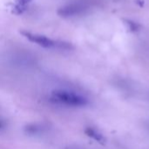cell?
Returning a JSON list of instances; mask_svg holds the SVG:
<instances>
[{"label":"cell","mask_w":149,"mask_h":149,"mask_svg":"<svg viewBox=\"0 0 149 149\" xmlns=\"http://www.w3.org/2000/svg\"><path fill=\"white\" fill-rule=\"evenodd\" d=\"M49 101L56 105L71 108L84 107L88 105V99L85 96L67 89H55L52 90Z\"/></svg>","instance_id":"obj_1"},{"label":"cell","mask_w":149,"mask_h":149,"mask_svg":"<svg viewBox=\"0 0 149 149\" xmlns=\"http://www.w3.org/2000/svg\"><path fill=\"white\" fill-rule=\"evenodd\" d=\"M20 33L22 34L23 37H24L29 41H31L41 47L46 48V49L71 50L73 48L72 45L68 42L53 40L45 35L34 33V32H31L29 31H20Z\"/></svg>","instance_id":"obj_2"},{"label":"cell","mask_w":149,"mask_h":149,"mask_svg":"<svg viewBox=\"0 0 149 149\" xmlns=\"http://www.w3.org/2000/svg\"><path fill=\"white\" fill-rule=\"evenodd\" d=\"M87 10H88V7L86 4L74 3V4H69L61 6L60 8L58 9L57 13L58 16L62 18H72V17L79 16V15L86 13Z\"/></svg>","instance_id":"obj_3"},{"label":"cell","mask_w":149,"mask_h":149,"mask_svg":"<svg viewBox=\"0 0 149 149\" xmlns=\"http://www.w3.org/2000/svg\"><path fill=\"white\" fill-rule=\"evenodd\" d=\"M50 126L46 123L33 122L24 127V133L30 137H41L48 133Z\"/></svg>","instance_id":"obj_4"},{"label":"cell","mask_w":149,"mask_h":149,"mask_svg":"<svg viewBox=\"0 0 149 149\" xmlns=\"http://www.w3.org/2000/svg\"><path fill=\"white\" fill-rule=\"evenodd\" d=\"M85 133L90 137L91 139L96 141L97 142L100 143V144H104L106 142V138L104 137V135L96 128L91 127V126H87L85 128Z\"/></svg>","instance_id":"obj_5"},{"label":"cell","mask_w":149,"mask_h":149,"mask_svg":"<svg viewBox=\"0 0 149 149\" xmlns=\"http://www.w3.org/2000/svg\"><path fill=\"white\" fill-rule=\"evenodd\" d=\"M126 23H127V25L128 26V28H129L130 31L135 32V31H137L138 28H139V25H138L135 22H134V21H132V20H126Z\"/></svg>","instance_id":"obj_6"},{"label":"cell","mask_w":149,"mask_h":149,"mask_svg":"<svg viewBox=\"0 0 149 149\" xmlns=\"http://www.w3.org/2000/svg\"><path fill=\"white\" fill-rule=\"evenodd\" d=\"M5 127V122L2 119H0V130H3Z\"/></svg>","instance_id":"obj_7"},{"label":"cell","mask_w":149,"mask_h":149,"mask_svg":"<svg viewBox=\"0 0 149 149\" xmlns=\"http://www.w3.org/2000/svg\"><path fill=\"white\" fill-rule=\"evenodd\" d=\"M65 149H80V148H78V147H75V146H70V147L65 148Z\"/></svg>","instance_id":"obj_8"}]
</instances>
